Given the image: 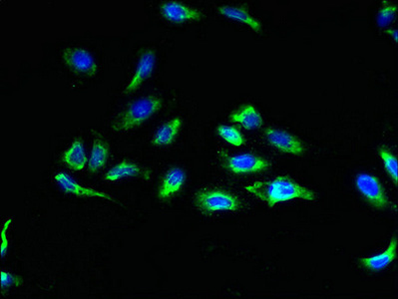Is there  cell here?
<instances>
[{
    "label": "cell",
    "instance_id": "cell-1",
    "mask_svg": "<svg viewBox=\"0 0 398 299\" xmlns=\"http://www.w3.org/2000/svg\"><path fill=\"white\" fill-rule=\"evenodd\" d=\"M245 190L267 203V207H275L276 203L300 199L313 201L315 192L302 187L289 177L280 176L269 181H260L247 186Z\"/></svg>",
    "mask_w": 398,
    "mask_h": 299
},
{
    "label": "cell",
    "instance_id": "cell-2",
    "mask_svg": "<svg viewBox=\"0 0 398 299\" xmlns=\"http://www.w3.org/2000/svg\"><path fill=\"white\" fill-rule=\"evenodd\" d=\"M162 107V100L156 96H147L137 100L130 104L125 110L117 117L113 123V130L116 132H125L135 129L142 125L144 122L151 118Z\"/></svg>",
    "mask_w": 398,
    "mask_h": 299
},
{
    "label": "cell",
    "instance_id": "cell-3",
    "mask_svg": "<svg viewBox=\"0 0 398 299\" xmlns=\"http://www.w3.org/2000/svg\"><path fill=\"white\" fill-rule=\"evenodd\" d=\"M197 207L206 212L230 210L236 212L242 203L235 195L220 189H205L200 190L195 197Z\"/></svg>",
    "mask_w": 398,
    "mask_h": 299
},
{
    "label": "cell",
    "instance_id": "cell-4",
    "mask_svg": "<svg viewBox=\"0 0 398 299\" xmlns=\"http://www.w3.org/2000/svg\"><path fill=\"white\" fill-rule=\"evenodd\" d=\"M358 192L371 207L384 210L389 207V199L379 179L368 173H360L355 178Z\"/></svg>",
    "mask_w": 398,
    "mask_h": 299
},
{
    "label": "cell",
    "instance_id": "cell-5",
    "mask_svg": "<svg viewBox=\"0 0 398 299\" xmlns=\"http://www.w3.org/2000/svg\"><path fill=\"white\" fill-rule=\"evenodd\" d=\"M225 167L236 175L256 174L269 170L271 165L267 159L254 154H240L223 157Z\"/></svg>",
    "mask_w": 398,
    "mask_h": 299
},
{
    "label": "cell",
    "instance_id": "cell-6",
    "mask_svg": "<svg viewBox=\"0 0 398 299\" xmlns=\"http://www.w3.org/2000/svg\"><path fill=\"white\" fill-rule=\"evenodd\" d=\"M62 58L69 69L79 74L94 76L98 72V66L91 53L82 48H66L62 53Z\"/></svg>",
    "mask_w": 398,
    "mask_h": 299
},
{
    "label": "cell",
    "instance_id": "cell-7",
    "mask_svg": "<svg viewBox=\"0 0 398 299\" xmlns=\"http://www.w3.org/2000/svg\"><path fill=\"white\" fill-rule=\"evenodd\" d=\"M265 137L269 145L287 154L302 156L306 152V147L300 139L284 130L269 128L265 131Z\"/></svg>",
    "mask_w": 398,
    "mask_h": 299
},
{
    "label": "cell",
    "instance_id": "cell-8",
    "mask_svg": "<svg viewBox=\"0 0 398 299\" xmlns=\"http://www.w3.org/2000/svg\"><path fill=\"white\" fill-rule=\"evenodd\" d=\"M55 181H57L59 187H60L64 192L73 195V196L80 197V198L104 199L114 201V199H113V197L110 196V195L79 185L74 179L71 178L69 175L66 174V173H57V174L55 175Z\"/></svg>",
    "mask_w": 398,
    "mask_h": 299
},
{
    "label": "cell",
    "instance_id": "cell-9",
    "mask_svg": "<svg viewBox=\"0 0 398 299\" xmlns=\"http://www.w3.org/2000/svg\"><path fill=\"white\" fill-rule=\"evenodd\" d=\"M163 16L173 23H183L185 21H198L202 19L201 11L190 8L178 1L165 2L161 5Z\"/></svg>",
    "mask_w": 398,
    "mask_h": 299
},
{
    "label": "cell",
    "instance_id": "cell-10",
    "mask_svg": "<svg viewBox=\"0 0 398 299\" xmlns=\"http://www.w3.org/2000/svg\"><path fill=\"white\" fill-rule=\"evenodd\" d=\"M155 65H156V55L153 51L148 50L144 52L139 60L138 65H137L131 81L128 83L125 90H124V94H129L133 91L138 89L144 82L151 76Z\"/></svg>",
    "mask_w": 398,
    "mask_h": 299
},
{
    "label": "cell",
    "instance_id": "cell-11",
    "mask_svg": "<svg viewBox=\"0 0 398 299\" xmlns=\"http://www.w3.org/2000/svg\"><path fill=\"white\" fill-rule=\"evenodd\" d=\"M230 121L240 124L245 129H260L264 123L262 115L256 110L253 104H247L232 113L229 117Z\"/></svg>",
    "mask_w": 398,
    "mask_h": 299
},
{
    "label": "cell",
    "instance_id": "cell-12",
    "mask_svg": "<svg viewBox=\"0 0 398 299\" xmlns=\"http://www.w3.org/2000/svg\"><path fill=\"white\" fill-rule=\"evenodd\" d=\"M186 181V173L182 169L174 168L166 174L159 187L158 197L160 199H168L178 194Z\"/></svg>",
    "mask_w": 398,
    "mask_h": 299
},
{
    "label": "cell",
    "instance_id": "cell-13",
    "mask_svg": "<svg viewBox=\"0 0 398 299\" xmlns=\"http://www.w3.org/2000/svg\"><path fill=\"white\" fill-rule=\"evenodd\" d=\"M150 175L151 172L149 170L143 169L140 166L131 162L123 161L108 170L104 179L108 181H115L126 177H142L144 179H149Z\"/></svg>",
    "mask_w": 398,
    "mask_h": 299
},
{
    "label": "cell",
    "instance_id": "cell-14",
    "mask_svg": "<svg viewBox=\"0 0 398 299\" xmlns=\"http://www.w3.org/2000/svg\"><path fill=\"white\" fill-rule=\"evenodd\" d=\"M397 239L393 238L389 243L388 249L382 254L360 259V265L373 272H378L388 267L397 258Z\"/></svg>",
    "mask_w": 398,
    "mask_h": 299
},
{
    "label": "cell",
    "instance_id": "cell-15",
    "mask_svg": "<svg viewBox=\"0 0 398 299\" xmlns=\"http://www.w3.org/2000/svg\"><path fill=\"white\" fill-rule=\"evenodd\" d=\"M62 161L69 169L82 170L87 165V156L83 142L80 139H75L70 147L64 152Z\"/></svg>",
    "mask_w": 398,
    "mask_h": 299
},
{
    "label": "cell",
    "instance_id": "cell-16",
    "mask_svg": "<svg viewBox=\"0 0 398 299\" xmlns=\"http://www.w3.org/2000/svg\"><path fill=\"white\" fill-rule=\"evenodd\" d=\"M217 10L220 12V14L224 15L228 19L236 20V21L242 22V23L247 24V26L252 28L255 32H261L262 31V24L255 17L250 14L249 11L245 8H234V6H219Z\"/></svg>",
    "mask_w": 398,
    "mask_h": 299
},
{
    "label": "cell",
    "instance_id": "cell-17",
    "mask_svg": "<svg viewBox=\"0 0 398 299\" xmlns=\"http://www.w3.org/2000/svg\"><path fill=\"white\" fill-rule=\"evenodd\" d=\"M181 126H182V119L179 117L164 124L162 127L155 133L152 144L158 147L171 145L178 135Z\"/></svg>",
    "mask_w": 398,
    "mask_h": 299
},
{
    "label": "cell",
    "instance_id": "cell-18",
    "mask_svg": "<svg viewBox=\"0 0 398 299\" xmlns=\"http://www.w3.org/2000/svg\"><path fill=\"white\" fill-rule=\"evenodd\" d=\"M108 156H109V149H108L107 144L102 139H95L93 142L89 162H88V170L91 174H94L102 169L107 163Z\"/></svg>",
    "mask_w": 398,
    "mask_h": 299
},
{
    "label": "cell",
    "instance_id": "cell-19",
    "mask_svg": "<svg viewBox=\"0 0 398 299\" xmlns=\"http://www.w3.org/2000/svg\"><path fill=\"white\" fill-rule=\"evenodd\" d=\"M219 136L222 137L228 143L235 147H241L245 144V137L240 130L230 126L221 125L217 128Z\"/></svg>",
    "mask_w": 398,
    "mask_h": 299
},
{
    "label": "cell",
    "instance_id": "cell-20",
    "mask_svg": "<svg viewBox=\"0 0 398 299\" xmlns=\"http://www.w3.org/2000/svg\"><path fill=\"white\" fill-rule=\"evenodd\" d=\"M378 154H379L380 159H382L384 164V168H386V172L390 177L391 179L395 181V184L397 185L398 174H397V159L390 151L386 149V148L382 147L378 150Z\"/></svg>",
    "mask_w": 398,
    "mask_h": 299
},
{
    "label": "cell",
    "instance_id": "cell-21",
    "mask_svg": "<svg viewBox=\"0 0 398 299\" xmlns=\"http://www.w3.org/2000/svg\"><path fill=\"white\" fill-rule=\"evenodd\" d=\"M397 8L393 4L389 3L388 1H384L382 3V8L378 11L377 22V25L380 28L388 27L393 23V20L397 15Z\"/></svg>",
    "mask_w": 398,
    "mask_h": 299
},
{
    "label": "cell",
    "instance_id": "cell-22",
    "mask_svg": "<svg viewBox=\"0 0 398 299\" xmlns=\"http://www.w3.org/2000/svg\"><path fill=\"white\" fill-rule=\"evenodd\" d=\"M22 279L19 278V276H14V274H10V272H1V287L2 289H10L12 287H19L22 285Z\"/></svg>",
    "mask_w": 398,
    "mask_h": 299
},
{
    "label": "cell",
    "instance_id": "cell-23",
    "mask_svg": "<svg viewBox=\"0 0 398 299\" xmlns=\"http://www.w3.org/2000/svg\"><path fill=\"white\" fill-rule=\"evenodd\" d=\"M11 221H12V219L10 218L6 219L5 223H4L3 227H2V232H1V256L4 258L6 254V252H8V228H10Z\"/></svg>",
    "mask_w": 398,
    "mask_h": 299
},
{
    "label": "cell",
    "instance_id": "cell-24",
    "mask_svg": "<svg viewBox=\"0 0 398 299\" xmlns=\"http://www.w3.org/2000/svg\"><path fill=\"white\" fill-rule=\"evenodd\" d=\"M386 33L395 40V43H397V30H389L386 31Z\"/></svg>",
    "mask_w": 398,
    "mask_h": 299
}]
</instances>
